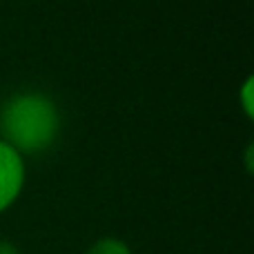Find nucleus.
<instances>
[{"mask_svg": "<svg viewBox=\"0 0 254 254\" xmlns=\"http://www.w3.org/2000/svg\"><path fill=\"white\" fill-rule=\"evenodd\" d=\"M56 110L45 96L25 94L18 96L4 107L2 131L11 140V147L40 149L52 143L56 134Z\"/></svg>", "mask_w": 254, "mask_h": 254, "instance_id": "f257e3e1", "label": "nucleus"}, {"mask_svg": "<svg viewBox=\"0 0 254 254\" xmlns=\"http://www.w3.org/2000/svg\"><path fill=\"white\" fill-rule=\"evenodd\" d=\"M0 254H20L11 243H0Z\"/></svg>", "mask_w": 254, "mask_h": 254, "instance_id": "39448f33", "label": "nucleus"}, {"mask_svg": "<svg viewBox=\"0 0 254 254\" xmlns=\"http://www.w3.org/2000/svg\"><path fill=\"white\" fill-rule=\"evenodd\" d=\"M85 254H131V250L121 239L105 237V239H98L96 243H92V246L85 250Z\"/></svg>", "mask_w": 254, "mask_h": 254, "instance_id": "7ed1b4c3", "label": "nucleus"}, {"mask_svg": "<svg viewBox=\"0 0 254 254\" xmlns=\"http://www.w3.org/2000/svg\"><path fill=\"white\" fill-rule=\"evenodd\" d=\"M250 87H252V78L246 83V94H243V98H246V103H243V105H246V112H248V114L252 112V107H250Z\"/></svg>", "mask_w": 254, "mask_h": 254, "instance_id": "20e7f679", "label": "nucleus"}, {"mask_svg": "<svg viewBox=\"0 0 254 254\" xmlns=\"http://www.w3.org/2000/svg\"><path fill=\"white\" fill-rule=\"evenodd\" d=\"M25 165L16 147L0 140V212L7 210L22 190Z\"/></svg>", "mask_w": 254, "mask_h": 254, "instance_id": "f03ea898", "label": "nucleus"}]
</instances>
